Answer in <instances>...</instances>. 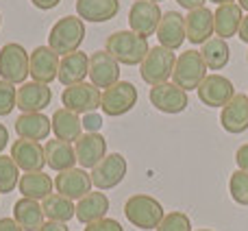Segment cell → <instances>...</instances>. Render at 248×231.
Here are the masks:
<instances>
[{
  "label": "cell",
  "mask_w": 248,
  "mask_h": 231,
  "mask_svg": "<svg viewBox=\"0 0 248 231\" xmlns=\"http://www.w3.org/2000/svg\"><path fill=\"white\" fill-rule=\"evenodd\" d=\"M105 50L122 66H141L150 46L148 37H141L133 31H116L107 37Z\"/></svg>",
  "instance_id": "6da1fadb"
},
{
  "label": "cell",
  "mask_w": 248,
  "mask_h": 231,
  "mask_svg": "<svg viewBox=\"0 0 248 231\" xmlns=\"http://www.w3.org/2000/svg\"><path fill=\"white\" fill-rule=\"evenodd\" d=\"M85 39V22L78 16H65L57 20L48 35V46L59 57L81 50V44Z\"/></svg>",
  "instance_id": "7a4b0ae2"
},
{
  "label": "cell",
  "mask_w": 248,
  "mask_h": 231,
  "mask_svg": "<svg viewBox=\"0 0 248 231\" xmlns=\"http://www.w3.org/2000/svg\"><path fill=\"white\" fill-rule=\"evenodd\" d=\"M124 216H126V220L133 227L141 231H150L161 225L166 212H163V205L157 198L148 197V194H133L124 203Z\"/></svg>",
  "instance_id": "3957f363"
},
{
  "label": "cell",
  "mask_w": 248,
  "mask_h": 231,
  "mask_svg": "<svg viewBox=\"0 0 248 231\" xmlns=\"http://www.w3.org/2000/svg\"><path fill=\"white\" fill-rule=\"evenodd\" d=\"M207 77V66L201 57V50H185L176 57L174 72H172V83L181 90L192 92L198 90L201 83Z\"/></svg>",
  "instance_id": "277c9868"
},
{
  "label": "cell",
  "mask_w": 248,
  "mask_h": 231,
  "mask_svg": "<svg viewBox=\"0 0 248 231\" xmlns=\"http://www.w3.org/2000/svg\"><path fill=\"white\" fill-rule=\"evenodd\" d=\"M174 64H176V57L172 50H168L163 46H150L148 55H146V59L140 66L141 81L148 83L150 87L159 85V83H166L172 77V72H174Z\"/></svg>",
  "instance_id": "5b68a950"
},
{
  "label": "cell",
  "mask_w": 248,
  "mask_h": 231,
  "mask_svg": "<svg viewBox=\"0 0 248 231\" xmlns=\"http://www.w3.org/2000/svg\"><path fill=\"white\" fill-rule=\"evenodd\" d=\"M29 52L22 44H4L0 48V79L9 81L13 85L26 83V77L31 74L29 68Z\"/></svg>",
  "instance_id": "8992f818"
},
{
  "label": "cell",
  "mask_w": 248,
  "mask_h": 231,
  "mask_svg": "<svg viewBox=\"0 0 248 231\" xmlns=\"http://www.w3.org/2000/svg\"><path fill=\"white\" fill-rule=\"evenodd\" d=\"M100 100H103V94L96 85L92 83H77V85L63 87L61 92V103H63L65 109L74 114H92L100 107Z\"/></svg>",
  "instance_id": "52a82bcc"
},
{
  "label": "cell",
  "mask_w": 248,
  "mask_h": 231,
  "mask_svg": "<svg viewBox=\"0 0 248 231\" xmlns=\"http://www.w3.org/2000/svg\"><path fill=\"white\" fill-rule=\"evenodd\" d=\"M137 105V87L128 81H118L103 92L100 109L107 116H124Z\"/></svg>",
  "instance_id": "ba28073f"
},
{
  "label": "cell",
  "mask_w": 248,
  "mask_h": 231,
  "mask_svg": "<svg viewBox=\"0 0 248 231\" xmlns=\"http://www.w3.org/2000/svg\"><path fill=\"white\" fill-rule=\"evenodd\" d=\"M126 170H128V164L124 159V155L111 153L98 166L92 168L90 177H92V183L96 185V190H111L122 183V179L126 177Z\"/></svg>",
  "instance_id": "9c48e42d"
},
{
  "label": "cell",
  "mask_w": 248,
  "mask_h": 231,
  "mask_svg": "<svg viewBox=\"0 0 248 231\" xmlns=\"http://www.w3.org/2000/svg\"><path fill=\"white\" fill-rule=\"evenodd\" d=\"M150 105H155V109H159L161 114H181L187 109L189 99H187V92L181 90L179 85L174 83H159V85L150 87Z\"/></svg>",
  "instance_id": "30bf717a"
},
{
  "label": "cell",
  "mask_w": 248,
  "mask_h": 231,
  "mask_svg": "<svg viewBox=\"0 0 248 231\" xmlns=\"http://www.w3.org/2000/svg\"><path fill=\"white\" fill-rule=\"evenodd\" d=\"M161 9L157 2H148V0H137L133 2L131 11H128V26L133 33L148 37V35L157 33L159 22H161Z\"/></svg>",
  "instance_id": "8fae6325"
},
{
  "label": "cell",
  "mask_w": 248,
  "mask_h": 231,
  "mask_svg": "<svg viewBox=\"0 0 248 231\" xmlns=\"http://www.w3.org/2000/svg\"><path fill=\"white\" fill-rule=\"evenodd\" d=\"M196 92L201 103L207 107H224L235 96V87H233L231 79L222 77V74H207Z\"/></svg>",
  "instance_id": "7c38bea8"
},
{
  "label": "cell",
  "mask_w": 248,
  "mask_h": 231,
  "mask_svg": "<svg viewBox=\"0 0 248 231\" xmlns=\"http://www.w3.org/2000/svg\"><path fill=\"white\" fill-rule=\"evenodd\" d=\"M59 61L61 57L50 46H37L29 57L31 77L37 83H52L59 77Z\"/></svg>",
  "instance_id": "4fadbf2b"
},
{
  "label": "cell",
  "mask_w": 248,
  "mask_h": 231,
  "mask_svg": "<svg viewBox=\"0 0 248 231\" xmlns=\"http://www.w3.org/2000/svg\"><path fill=\"white\" fill-rule=\"evenodd\" d=\"M90 79L92 85L100 87H111L120 81V64L109 55L107 50H96L90 57Z\"/></svg>",
  "instance_id": "5bb4252c"
},
{
  "label": "cell",
  "mask_w": 248,
  "mask_h": 231,
  "mask_svg": "<svg viewBox=\"0 0 248 231\" xmlns=\"http://www.w3.org/2000/svg\"><path fill=\"white\" fill-rule=\"evenodd\" d=\"M11 159L24 172H39L46 166V150L39 142L16 140L11 144Z\"/></svg>",
  "instance_id": "9a60e30c"
},
{
  "label": "cell",
  "mask_w": 248,
  "mask_h": 231,
  "mask_svg": "<svg viewBox=\"0 0 248 231\" xmlns=\"http://www.w3.org/2000/svg\"><path fill=\"white\" fill-rule=\"evenodd\" d=\"M50 100L52 90L46 83L29 81L17 87V107L22 109V114H42L50 105Z\"/></svg>",
  "instance_id": "2e32d148"
},
{
  "label": "cell",
  "mask_w": 248,
  "mask_h": 231,
  "mask_svg": "<svg viewBox=\"0 0 248 231\" xmlns=\"http://www.w3.org/2000/svg\"><path fill=\"white\" fill-rule=\"evenodd\" d=\"M74 153L81 168H94L107 157V140L100 133H83L74 142Z\"/></svg>",
  "instance_id": "e0dca14e"
},
{
  "label": "cell",
  "mask_w": 248,
  "mask_h": 231,
  "mask_svg": "<svg viewBox=\"0 0 248 231\" xmlns=\"http://www.w3.org/2000/svg\"><path fill=\"white\" fill-rule=\"evenodd\" d=\"M92 177L87 175L83 168H70V170H63L57 175L55 179V188L59 194H63L65 198H77L81 201L85 194L92 192Z\"/></svg>",
  "instance_id": "ac0fdd59"
},
{
  "label": "cell",
  "mask_w": 248,
  "mask_h": 231,
  "mask_svg": "<svg viewBox=\"0 0 248 231\" xmlns=\"http://www.w3.org/2000/svg\"><path fill=\"white\" fill-rule=\"evenodd\" d=\"M159 46L168 48V50H179L185 42V17L179 11H168L161 16L157 29Z\"/></svg>",
  "instance_id": "d6986e66"
},
{
  "label": "cell",
  "mask_w": 248,
  "mask_h": 231,
  "mask_svg": "<svg viewBox=\"0 0 248 231\" xmlns=\"http://www.w3.org/2000/svg\"><path fill=\"white\" fill-rule=\"evenodd\" d=\"M214 11H209L207 7L194 9L185 16V37L189 44H205L214 35Z\"/></svg>",
  "instance_id": "ffe728a7"
},
{
  "label": "cell",
  "mask_w": 248,
  "mask_h": 231,
  "mask_svg": "<svg viewBox=\"0 0 248 231\" xmlns=\"http://www.w3.org/2000/svg\"><path fill=\"white\" fill-rule=\"evenodd\" d=\"M85 77H90V57L83 50L70 52V55H63L59 61V81L63 87L77 85V83H83Z\"/></svg>",
  "instance_id": "44dd1931"
},
{
  "label": "cell",
  "mask_w": 248,
  "mask_h": 231,
  "mask_svg": "<svg viewBox=\"0 0 248 231\" xmlns=\"http://www.w3.org/2000/svg\"><path fill=\"white\" fill-rule=\"evenodd\" d=\"M220 124L227 133H244L248 129V96L235 94L220 114Z\"/></svg>",
  "instance_id": "7402d4cb"
},
{
  "label": "cell",
  "mask_w": 248,
  "mask_h": 231,
  "mask_svg": "<svg viewBox=\"0 0 248 231\" xmlns=\"http://www.w3.org/2000/svg\"><path fill=\"white\" fill-rule=\"evenodd\" d=\"M120 11V0H77V16L83 22H109Z\"/></svg>",
  "instance_id": "603a6c76"
},
{
  "label": "cell",
  "mask_w": 248,
  "mask_h": 231,
  "mask_svg": "<svg viewBox=\"0 0 248 231\" xmlns=\"http://www.w3.org/2000/svg\"><path fill=\"white\" fill-rule=\"evenodd\" d=\"M52 131L50 118H46L44 114H22L16 120V133L20 140H48Z\"/></svg>",
  "instance_id": "cb8c5ba5"
},
{
  "label": "cell",
  "mask_w": 248,
  "mask_h": 231,
  "mask_svg": "<svg viewBox=\"0 0 248 231\" xmlns=\"http://www.w3.org/2000/svg\"><path fill=\"white\" fill-rule=\"evenodd\" d=\"M244 20V13H242V7L235 2L231 4H220L218 11L214 13V31L220 39H229L235 37L237 31H240V24Z\"/></svg>",
  "instance_id": "d4e9b609"
},
{
  "label": "cell",
  "mask_w": 248,
  "mask_h": 231,
  "mask_svg": "<svg viewBox=\"0 0 248 231\" xmlns=\"http://www.w3.org/2000/svg\"><path fill=\"white\" fill-rule=\"evenodd\" d=\"M52 122V133L57 135V140H63V142H77L78 137L83 135V120L78 118V114L70 112V109H57L50 118Z\"/></svg>",
  "instance_id": "484cf974"
},
{
  "label": "cell",
  "mask_w": 248,
  "mask_h": 231,
  "mask_svg": "<svg viewBox=\"0 0 248 231\" xmlns=\"http://www.w3.org/2000/svg\"><path fill=\"white\" fill-rule=\"evenodd\" d=\"M46 166L57 172L77 168V153L70 142L63 140H48L46 142Z\"/></svg>",
  "instance_id": "4316f807"
},
{
  "label": "cell",
  "mask_w": 248,
  "mask_h": 231,
  "mask_svg": "<svg viewBox=\"0 0 248 231\" xmlns=\"http://www.w3.org/2000/svg\"><path fill=\"white\" fill-rule=\"evenodd\" d=\"M107 212H109V198L103 192H90L77 203V218L83 225L107 218Z\"/></svg>",
  "instance_id": "83f0119b"
},
{
  "label": "cell",
  "mask_w": 248,
  "mask_h": 231,
  "mask_svg": "<svg viewBox=\"0 0 248 231\" xmlns=\"http://www.w3.org/2000/svg\"><path fill=\"white\" fill-rule=\"evenodd\" d=\"M52 185H55V181H52L46 172L39 170V172H26V175H22L17 188H20L24 198H33V201L42 198L44 201L46 197L52 194Z\"/></svg>",
  "instance_id": "f1b7e54d"
},
{
  "label": "cell",
  "mask_w": 248,
  "mask_h": 231,
  "mask_svg": "<svg viewBox=\"0 0 248 231\" xmlns=\"http://www.w3.org/2000/svg\"><path fill=\"white\" fill-rule=\"evenodd\" d=\"M13 220L24 231H37L44 225V210L37 201L22 197L13 205Z\"/></svg>",
  "instance_id": "f546056e"
},
{
  "label": "cell",
  "mask_w": 248,
  "mask_h": 231,
  "mask_svg": "<svg viewBox=\"0 0 248 231\" xmlns=\"http://www.w3.org/2000/svg\"><path fill=\"white\" fill-rule=\"evenodd\" d=\"M201 57L205 61L207 70H222L229 64V59H231V48H229L227 39L211 37L209 42L202 44Z\"/></svg>",
  "instance_id": "4dcf8cb0"
},
{
  "label": "cell",
  "mask_w": 248,
  "mask_h": 231,
  "mask_svg": "<svg viewBox=\"0 0 248 231\" xmlns=\"http://www.w3.org/2000/svg\"><path fill=\"white\" fill-rule=\"evenodd\" d=\"M42 210L48 220H57V223H68L70 218L77 216V205L70 198H65L63 194H50V197H46L42 203Z\"/></svg>",
  "instance_id": "1f68e13d"
},
{
  "label": "cell",
  "mask_w": 248,
  "mask_h": 231,
  "mask_svg": "<svg viewBox=\"0 0 248 231\" xmlns=\"http://www.w3.org/2000/svg\"><path fill=\"white\" fill-rule=\"evenodd\" d=\"M20 183V168L11 155H0V194H9Z\"/></svg>",
  "instance_id": "d6a6232c"
},
{
  "label": "cell",
  "mask_w": 248,
  "mask_h": 231,
  "mask_svg": "<svg viewBox=\"0 0 248 231\" xmlns=\"http://www.w3.org/2000/svg\"><path fill=\"white\" fill-rule=\"evenodd\" d=\"M229 192L237 205H248V172L235 170L229 179Z\"/></svg>",
  "instance_id": "836d02e7"
},
{
  "label": "cell",
  "mask_w": 248,
  "mask_h": 231,
  "mask_svg": "<svg viewBox=\"0 0 248 231\" xmlns=\"http://www.w3.org/2000/svg\"><path fill=\"white\" fill-rule=\"evenodd\" d=\"M155 231H192V220L185 212H170Z\"/></svg>",
  "instance_id": "e575fe53"
},
{
  "label": "cell",
  "mask_w": 248,
  "mask_h": 231,
  "mask_svg": "<svg viewBox=\"0 0 248 231\" xmlns=\"http://www.w3.org/2000/svg\"><path fill=\"white\" fill-rule=\"evenodd\" d=\"M17 107V87L0 79V116H9Z\"/></svg>",
  "instance_id": "d590c367"
},
{
  "label": "cell",
  "mask_w": 248,
  "mask_h": 231,
  "mask_svg": "<svg viewBox=\"0 0 248 231\" xmlns=\"http://www.w3.org/2000/svg\"><path fill=\"white\" fill-rule=\"evenodd\" d=\"M85 231H124V227L113 218H103V220L85 225Z\"/></svg>",
  "instance_id": "8d00e7d4"
},
{
  "label": "cell",
  "mask_w": 248,
  "mask_h": 231,
  "mask_svg": "<svg viewBox=\"0 0 248 231\" xmlns=\"http://www.w3.org/2000/svg\"><path fill=\"white\" fill-rule=\"evenodd\" d=\"M100 127H103V118L96 112L83 116V129H87V133H98Z\"/></svg>",
  "instance_id": "74e56055"
},
{
  "label": "cell",
  "mask_w": 248,
  "mask_h": 231,
  "mask_svg": "<svg viewBox=\"0 0 248 231\" xmlns=\"http://www.w3.org/2000/svg\"><path fill=\"white\" fill-rule=\"evenodd\" d=\"M235 164H237V168H240V170L248 172V144H244V146H240V148H237Z\"/></svg>",
  "instance_id": "f35d334b"
},
{
  "label": "cell",
  "mask_w": 248,
  "mask_h": 231,
  "mask_svg": "<svg viewBox=\"0 0 248 231\" xmlns=\"http://www.w3.org/2000/svg\"><path fill=\"white\" fill-rule=\"evenodd\" d=\"M37 231H70L65 223H57V220H46Z\"/></svg>",
  "instance_id": "ab89813d"
},
{
  "label": "cell",
  "mask_w": 248,
  "mask_h": 231,
  "mask_svg": "<svg viewBox=\"0 0 248 231\" xmlns=\"http://www.w3.org/2000/svg\"><path fill=\"white\" fill-rule=\"evenodd\" d=\"M0 231H24L13 218H0Z\"/></svg>",
  "instance_id": "60d3db41"
},
{
  "label": "cell",
  "mask_w": 248,
  "mask_h": 231,
  "mask_svg": "<svg viewBox=\"0 0 248 231\" xmlns=\"http://www.w3.org/2000/svg\"><path fill=\"white\" fill-rule=\"evenodd\" d=\"M176 2H179L183 9H187V11H194V9L205 7L207 0H176Z\"/></svg>",
  "instance_id": "b9f144b4"
},
{
  "label": "cell",
  "mask_w": 248,
  "mask_h": 231,
  "mask_svg": "<svg viewBox=\"0 0 248 231\" xmlns=\"http://www.w3.org/2000/svg\"><path fill=\"white\" fill-rule=\"evenodd\" d=\"M31 2H33L37 9H42V11H50V9H55L57 4L61 2V0H31Z\"/></svg>",
  "instance_id": "7bdbcfd3"
},
{
  "label": "cell",
  "mask_w": 248,
  "mask_h": 231,
  "mask_svg": "<svg viewBox=\"0 0 248 231\" xmlns=\"http://www.w3.org/2000/svg\"><path fill=\"white\" fill-rule=\"evenodd\" d=\"M7 144H9V131H7V127L0 122V155H2V150L7 148Z\"/></svg>",
  "instance_id": "ee69618b"
},
{
  "label": "cell",
  "mask_w": 248,
  "mask_h": 231,
  "mask_svg": "<svg viewBox=\"0 0 248 231\" xmlns=\"http://www.w3.org/2000/svg\"><path fill=\"white\" fill-rule=\"evenodd\" d=\"M237 35H240L242 42H246V44H248V16H244V20H242V24H240V31H237Z\"/></svg>",
  "instance_id": "f6af8a7d"
},
{
  "label": "cell",
  "mask_w": 248,
  "mask_h": 231,
  "mask_svg": "<svg viewBox=\"0 0 248 231\" xmlns=\"http://www.w3.org/2000/svg\"><path fill=\"white\" fill-rule=\"evenodd\" d=\"M211 2H216V4H218V7H220V4H231L233 0H211Z\"/></svg>",
  "instance_id": "bcb514c9"
},
{
  "label": "cell",
  "mask_w": 248,
  "mask_h": 231,
  "mask_svg": "<svg viewBox=\"0 0 248 231\" xmlns=\"http://www.w3.org/2000/svg\"><path fill=\"white\" fill-rule=\"evenodd\" d=\"M240 7H242V9H246V11H248V0H240Z\"/></svg>",
  "instance_id": "7dc6e473"
},
{
  "label": "cell",
  "mask_w": 248,
  "mask_h": 231,
  "mask_svg": "<svg viewBox=\"0 0 248 231\" xmlns=\"http://www.w3.org/2000/svg\"><path fill=\"white\" fill-rule=\"evenodd\" d=\"M148 2H157V4H159V2H161V0H148Z\"/></svg>",
  "instance_id": "c3c4849f"
},
{
  "label": "cell",
  "mask_w": 248,
  "mask_h": 231,
  "mask_svg": "<svg viewBox=\"0 0 248 231\" xmlns=\"http://www.w3.org/2000/svg\"><path fill=\"white\" fill-rule=\"evenodd\" d=\"M198 231H211V229H198Z\"/></svg>",
  "instance_id": "681fc988"
},
{
  "label": "cell",
  "mask_w": 248,
  "mask_h": 231,
  "mask_svg": "<svg viewBox=\"0 0 248 231\" xmlns=\"http://www.w3.org/2000/svg\"><path fill=\"white\" fill-rule=\"evenodd\" d=\"M0 24H2V16H0Z\"/></svg>",
  "instance_id": "f907efd6"
},
{
  "label": "cell",
  "mask_w": 248,
  "mask_h": 231,
  "mask_svg": "<svg viewBox=\"0 0 248 231\" xmlns=\"http://www.w3.org/2000/svg\"><path fill=\"white\" fill-rule=\"evenodd\" d=\"M246 61H248V52H246Z\"/></svg>",
  "instance_id": "816d5d0a"
}]
</instances>
